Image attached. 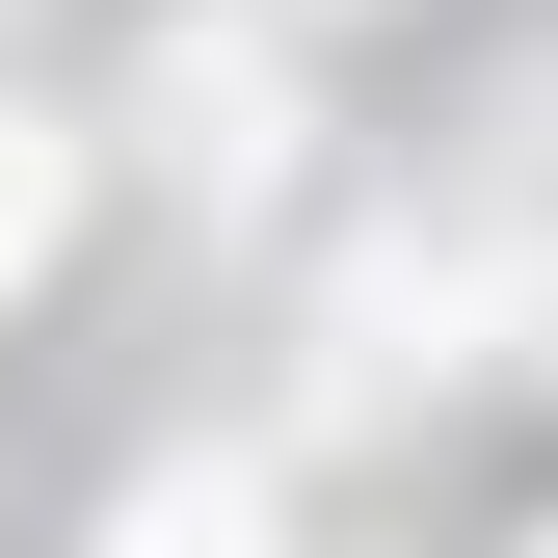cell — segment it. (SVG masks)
Masks as SVG:
<instances>
[{"label": "cell", "mask_w": 558, "mask_h": 558, "mask_svg": "<svg viewBox=\"0 0 558 558\" xmlns=\"http://www.w3.org/2000/svg\"><path fill=\"white\" fill-rule=\"evenodd\" d=\"M160 133L240 186V160H266V53H214V27H186V53H160Z\"/></svg>", "instance_id": "1"}, {"label": "cell", "mask_w": 558, "mask_h": 558, "mask_svg": "<svg viewBox=\"0 0 558 558\" xmlns=\"http://www.w3.org/2000/svg\"><path fill=\"white\" fill-rule=\"evenodd\" d=\"M53 186H81V160H53V107H0V293L53 266Z\"/></svg>", "instance_id": "2"}, {"label": "cell", "mask_w": 558, "mask_h": 558, "mask_svg": "<svg viewBox=\"0 0 558 558\" xmlns=\"http://www.w3.org/2000/svg\"><path fill=\"white\" fill-rule=\"evenodd\" d=\"M133 558H266V506L240 478H133Z\"/></svg>", "instance_id": "3"}]
</instances>
